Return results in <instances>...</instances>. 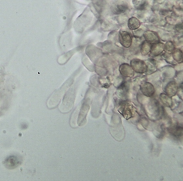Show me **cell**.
<instances>
[{
	"instance_id": "277c9868",
	"label": "cell",
	"mask_w": 183,
	"mask_h": 181,
	"mask_svg": "<svg viewBox=\"0 0 183 181\" xmlns=\"http://www.w3.org/2000/svg\"><path fill=\"white\" fill-rule=\"evenodd\" d=\"M143 35L145 40L151 44L160 42L158 36L155 32L150 30L146 31L144 32Z\"/></svg>"
},
{
	"instance_id": "8992f818",
	"label": "cell",
	"mask_w": 183,
	"mask_h": 181,
	"mask_svg": "<svg viewBox=\"0 0 183 181\" xmlns=\"http://www.w3.org/2000/svg\"><path fill=\"white\" fill-rule=\"evenodd\" d=\"M120 73L124 76L131 77L134 75V70L131 66L127 63H124L119 67Z\"/></svg>"
},
{
	"instance_id": "6da1fadb",
	"label": "cell",
	"mask_w": 183,
	"mask_h": 181,
	"mask_svg": "<svg viewBox=\"0 0 183 181\" xmlns=\"http://www.w3.org/2000/svg\"><path fill=\"white\" fill-rule=\"evenodd\" d=\"M131 66L134 71L138 73H144L147 71L148 66L141 60L134 59L130 62Z\"/></svg>"
},
{
	"instance_id": "7a4b0ae2",
	"label": "cell",
	"mask_w": 183,
	"mask_h": 181,
	"mask_svg": "<svg viewBox=\"0 0 183 181\" xmlns=\"http://www.w3.org/2000/svg\"><path fill=\"white\" fill-rule=\"evenodd\" d=\"M119 40L121 44L125 48L129 47L132 43V37L128 32L120 30L119 34Z\"/></svg>"
},
{
	"instance_id": "3957f363",
	"label": "cell",
	"mask_w": 183,
	"mask_h": 181,
	"mask_svg": "<svg viewBox=\"0 0 183 181\" xmlns=\"http://www.w3.org/2000/svg\"><path fill=\"white\" fill-rule=\"evenodd\" d=\"M21 163V161L18 157L11 155L5 159L4 164L6 168L12 169L17 167Z\"/></svg>"
},
{
	"instance_id": "30bf717a",
	"label": "cell",
	"mask_w": 183,
	"mask_h": 181,
	"mask_svg": "<svg viewBox=\"0 0 183 181\" xmlns=\"http://www.w3.org/2000/svg\"><path fill=\"white\" fill-rule=\"evenodd\" d=\"M151 45L145 40L141 44L140 47V51L143 55H146L150 53Z\"/></svg>"
},
{
	"instance_id": "ba28073f",
	"label": "cell",
	"mask_w": 183,
	"mask_h": 181,
	"mask_svg": "<svg viewBox=\"0 0 183 181\" xmlns=\"http://www.w3.org/2000/svg\"><path fill=\"white\" fill-rule=\"evenodd\" d=\"M178 91V87L176 83L171 81L169 82L165 88L166 94L170 97L174 96Z\"/></svg>"
},
{
	"instance_id": "9c48e42d",
	"label": "cell",
	"mask_w": 183,
	"mask_h": 181,
	"mask_svg": "<svg viewBox=\"0 0 183 181\" xmlns=\"http://www.w3.org/2000/svg\"><path fill=\"white\" fill-rule=\"evenodd\" d=\"M128 26L131 30H135L138 29L140 25L139 20L135 17L130 18L128 21Z\"/></svg>"
},
{
	"instance_id": "4fadbf2b",
	"label": "cell",
	"mask_w": 183,
	"mask_h": 181,
	"mask_svg": "<svg viewBox=\"0 0 183 181\" xmlns=\"http://www.w3.org/2000/svg\"><path fill=\"white\" fill-rule=\"evenodd\" d=\"M175 48V44L171 41H168L164 44V51L166 53L171 54Z\"/></svg>"
},
{
	"instance_id": "52a82bcc",
	"label": "cell",
	"mask_w": 183,
	"mask_h": 181,
	"mask_svg": "<svg viewBox=\"0 0 183 181\" xmlns=\"http://www.w3.org/2000/svg\"><path fill=\"white\" fill-rule=\"evenodd\" d=\"M164 44L159 42L151 45L150 54L152 56H156L161 54L164 51Z\"/></svg>"
},
{
	"instance_id": "7c38bea8",
	"label": "cell",
	"mask_w": 183,
	"mask_h": 181,
	"mask_svg": "<svg viewBox=\"0 0 183 181\" xmlns=\"http://www.w3.org/2000/svg\"><path fill=\"white\" fill-rule=\"evenodd\" d=\"M160 99L161 102L165 105L170 107L172 105V100L171 97L167 94H162L160 95Z\"/></svg>"
},
{
	"instance_id": "8fae6325",
	"label": "cell",
	"mask_w": 183,
	"mask_h": 181,
	"mask_svg": "<svg viewBox=\"0 0 183 181\" xmlns=\"http://www.w3.org/2000/svg\"><path fill=\"white\" fill-rule=\"evenodd\" d=\"M171 54L175 61L179 63L182 62L183 53L181 50L175 48L171 53Z\"/></svg>"
},
{
	"instance_id": "5bb4252c",
	"label": "cell",
	"mask_w": 183,
	"mask_h": 181,
	"mask_svg": "<svg viewBox=\"0 0 183 181\" xmlns=\"http://www.w3.org/2000/svg\"><path fill=\"white\" fill-rule=\"evenodd\" d=\"M139 3H138V5H135V6L136 7V8L140 9V10L142 8L143 9L145 7V2L144 1H138Z\"/></svg>"
},
{
	"instance_id": "5b68a950",
	"label": "cell",
	"mask_w": 183,
	"mask_h": 181,
	"mask_svg": "<svg viewBox=\"0 0 183 181\" xmlns=\"http://www.w3.org/2000/svg\"><path fill=\"white\" fill-rule=\"evenodd\" d=\"M140 90L144 95L148 97L153 96L155 92L154 86L148 82L142 83L140 86Z\"/></svg>"
}]
</instances>
